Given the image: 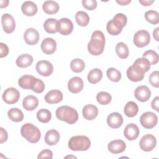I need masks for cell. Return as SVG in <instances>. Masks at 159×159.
I'll return each instance as SVG.
<instances>
[{
    "label": "cell",
    "mask_w": 159,
    "mask_h": 159,
    "mask_svg": "<svg viewBox=\"0 0 159 159\" xmlns=\"http://www.w3.org/2000/svg\"><path fill=\"white\" fill-rule=\"evenodd\" d=\"M96 99L99 104L106 105L111 102L112 97L109 93L105 91H101L97 94Z\"/></svg>",
    "instance_id": "cell-38"
},
{
    "label": "cell",
    "mask_w": 159,
    "mask_h": 159,
    "mask_svg": "<svg viewBox=\"0 0 159 159\" xmlns=\"http://www.w3.org/2000/svg\"><path fill=\"white\" fill-rule=\"evenodd\" d=\"M55 114L59 120L65 121L69 124H75L78 119L77 111L68 106H62L58 107Z\"/></svg>",
    "instance_id": "cell-2"
},
{
    "label": "cell",
    "mask_w": 159,
    "mask_h": 159,
    "mask_svg": "<svg viewBox=\"0 0 159 159\" xmlns=\"http://www.w3.org/2000/svg\"><path fill=\"white\" fill-rule=\"evenodd\" d=\"M9 53V48L6 44L1 42L0 43V57L3 58L6 57Z\"/></svg>",
    "instance_id": "cell-47"
},
{
    "label": "cell",
    "mask_w": 159,
    "mask_h": 159,
    "mask_svg": "<svg viewBox=\"0 0 159 159\" xmlns=\"http://www.w3.org/2000/svg\"><path fill=\"white\" fill-rule=\"evenodd\" d=\"M106 29H107V32L111 35H119L121 32L122 30L117 29L111 22V20H109L107 25H106Z\"/></svg>",
    "instance_id": "cell-44"
},
{
    "label": "cell",
    "mask_w": 159,
    "mask_h": 159,
    "mask_svg": "<svg viewBox=\"0 0 159 159\" xmlns=\"http://www.w3.org/2000/svg\"><path fill=\"white\" fill-rule=\"evenodd\" d=\"M150 65H151L149 61L147 58L143 57L136 59L132 65V66L143 73L147 72L150 70Z\"/></svg>",
    "instance_id": "cell-29"
},
{
    "label": "cell",
    "mask_w": 159,
    "mask_h": 159,
    "mask_svg": "<svg viewBox=\"0 0 159 159\" xmlns=\"http://www.w3.org/2000/svg\"><path fill=\"white\" fill-rule=\"evenodd\" d=\"M134 96L138 101L140 102H145L150 98L151 91L147 86H139L135 89Z\"/></svg>",
    "instance_id": "cell-12"
},
{
    "label": "cell",
    "mask_w": 159,
    "mask_h": 159,
    "mask_svg": "<svg viewBox=\"0 0 159 159\" xmlns=\"http://www.w3.org/2000/svg\"><path fill=\"white\" fill-rule=\"evenodd\" d=\"M139 111L137 104L134 101H129L124 107V114L129 117H133L135 116Z\"/></svg>",
    "instance_id": "cell-30"
},
{
    "label": "cell",
    "mask_w": 159,
    "mask_h": 159,
    "mask_svg": "<svg viewBox=\"0 0 159 159\" xmlns=\"http://www.w3.org/2000/svg\"><path fill=\"white\" fill-rule=\"evenodd\" d=\"M23 14L27 16H33L37 12V6L32 1H25L21 6Z\"/></svg>",
    "instance_id": "cell-24"
},
{
    "label": "cell",
    "mask_w": 159,
    "mask_h": 159,
    "mask_svg": "<svg viewBox=\"0 0 159 159\" xmlns=\"http://www.w3.org/2000/svg\"><path fill=\"white\" fill-rule=\"evenodd\" d=\"M44 99L48 104H57L62 101L63 93L60 90L52 89L45 94Z\"/></svg>",
    "instance_id": "cell-17"
},
{
    "label": "cell",
    "mask_w": 159,
    "mask_h": 159,
    "mask_svg": "<svg viewBox=\"0 0 159 159\" xmlns=\"http://www.w3.org/2000/svg\"><path fill=\"white\" fill-rule=\"evenodd\" d=\"M131 2V1L130 0H125V1H124V0H120V1H118V0H117L116 1V2L117 3H118V4H119L120 5H122V6H125V5H127V4H128L129 3H130Z\"/></svg>",
    "instance_id": "cell-53"
},
{
    "label": "cell",
    "mask_w": 159,
    "mask_h": 159,
    "mask_svg": "<svg viewBox=\"0 0 159 159\" xmlns=\"http://www.w3.org/2000/svg\"><path fill=\"white\" fill-rule=\"evenodd\" d=\"M58 4L54 1H46L43 3V11L47 14H56L59 10Z\"/></svg>",
    "instance_id": "cell-27"
},
{
    "label": "cell",
    "mask_w": 159,
    "mask_h": 159,
    "mask_svg": "<svg viewBox=\"0 0 159 159\" xmlns=\"http://www.w3.org/2000/svg\"><path fill=\"white\" fill-rule=\"evenodd\" d=\"M37 118L42 123H47L52 118L51 112L46 109H41L37 113Z\"/></svg>",
    "instance_id": "cell-37"
},
{
    "label": "cell",
    "mask_w": 159,
    "mask_h": 159,
    "mask_svg": "<svg viewBox=\"0 0 159 159\" xmlns=\"http://www.w3.org/2000/svg\"><path fill=\"white\" fill-rule=\"evenodd\" d=\"M126 73L128 78L134 82L142 81L145 75V73L141 71L132 65L127 68Z\"/></svg>",
    "instance_id": "cell-20"
},
{
    "label": "cell",
    "mask_w": 159,
    "mask_h": 159,
    "mask_svg": "<svg viewBox=\"0 0 159 159\" xmlns=\"http://www.w3.org/2000/svg\"><path fill=\"white\" fill-rule=\"evenodd\" d=\"M7 116L12 121L16 122H20L24 119V114L22 111L16 107L10 109L7 112Z\"/></svg>",
    "instance_id": "cell-31"
},
{
    "label": "cell",
    "mask_w": 159,
    "mask_h": 159,
    "mask_svg": "<svg viewBox=\"0 0 159 159\" xmlns=\"http://www.w3.org/2000/svg\"><path fill=\"white\" fill-rule=\"evenodd\" d=\"M35 77L32 75H25L21 76L18 81L19 86L25 89H31L32 84L35 80Z\"/></svg>",
    "instance_id": "cell-26"
},
{
    "label": "cell",
    "mask_w": 159,
    "mask_h": 159,
    "mask_svg": "<svg viewBox=\"0 0 159 159\" xmlns=\"http://www.w3.org/2000/svg\"><path fill=\"white\" fill-rule=\"evenodd\" d=\"M107 123L110 127L112 129H117L122 125L123 123V117L119 112H112L107 116Z\"/></svg>",
    "instance_id": "cell-18"
},
{
    "label": "cell",
    "mask_w": 159,
    "mask_h": 159,
    "mask_svg": "<svg viewBox=\"0 0 159 159\" xmlns=\"http://www.w3.org/2000/svg\"><path fill=\"white\" fill-rule=\"evenodd\" d=\"M20 133L25 139L32 143L39 142L41 137V133L39 128L30 123L25 124L22 126Z\"/></svg>",
    "instance_id": "cell-3"
},
{
    "label": "cell",
    "mask_w": 159,
    "mask_h": 159,
    "mask_svg": "<svg viewBox=\"0 0 159 159\" xmlns=\"http://www.w3.org/2000/svg\"><path fill=\"white\" fill-rule=\"evenodd\" d=\"M82 4L86 9L92 11L96 8L97 1L96 0H83Z\"/></svg>",
    "instance_id": "cell-45"
},
{
    "label": "cell",
    "mask_w": 159,
    "mask_h": 159,
    "mask_svg": "<svg viewBox=\"0 0 159 159\" xmlns=\"http://www.w3.org/2000/svg\"><path fill=\"white\" fill-rule=\"evenodd\" d=\"M139 1L140 3H141L143 6H150L154 2L153 0H139Z\"/></svg>",
    "instance_id": "cell-50"
},
{
    "label": "cell",
    "mask_w": 159,
    "mask_h": 159,
    "mask_svg": "<svg viewBox=\"0 0 159 159\" xmlns=\"http://www.w3.org/2000/svg\"><path fill=\"white\" fill-rule=\"evenodd\" d=\"M37 158L39 159V158H53L52 152L50 150L45 149L39 153Z\"/></svg>",
    "instance_id": "cell-46"
},
{
    "label": "cell",
    "mask_w": 159,
    "mask_h": 159,
    "mask_svg": "<svg viewBox=\"0 0 159 159\" xmlns=\"http://www.w3.org/2000/svg\"><path fill=\"white\" fill-rule=\"evenodd\" d=\"M39 104V99L33 95L25 97L22 101L23 107L27 111H33L37 108Z\"/></svg>",
    "instance_id": "cell-22"
},
{
    "label": "cell",
    "mask_w": 159,
    "mask_h": 159,
    "mask_svg": "<svg viewBox=\"0 0 159 159\" xmlns=\"http://www.w3.org/2000/svg\"><path fill=\"white\" fill-rule=\"evenodd\" d=\"M57 22L58 20L53 18L47 19L43 24L45 30L49 34H55L57 32Z\"/></svg>",
    "instance_id": "cell-32"
},
{
    "label": "cell",
    "mask_w": 159,
    "mask_h": 159,
    "mask_svg": "<svg viewBox=\"0 0 159 159\" xmlns=\"http://www.w3.org/2000/svg\"><path fill=\"white\" fill-rule=\"evenodd\" d=\"M116 52L118 57L120 58H127L129 56V51L128 47L124 42H119L116 47Z\"/></svg>",
    "instance_id": "cell-34"
},
{
    "label": "cell",
    "mask_w": 159,
    "mask_h": 159,
    "mask_svg": "<svg viewBox=\"0 0 159 159\" xmlns=\"http://www.w3.org/2000/svg\"><path fill=\"white\" fill-rule=\"evenodd\" d=\"M19 91L15 88L11 87L7 88L3 93L2 98L3 101L9 104L16 103L19 99Z\"/></svg>",
    "instance_id": "cell-7"
},
{
    "label": "cell",
    "mask_w": 159,
    "mask_h": 159,
    "mask_svg": "<svg viewBox=\"0 0 159 159\" xmlns=\"http://www.w3.org/2000/svg\"><path fill=\"white\" fill-rule=\"evenodd\" d=\"M140 122L144 128L150 129L157 124L158 117L152 112H146L140 116Z\"/></svg>",
    "instance_id": "cell-5"
},
{
    "label": "cell",
    "mask_w": 159,
    "mask_h": 159,
    "mask_svg": "<svg viewBox=\"0 0 159 159\" xmlns=\"http://www.w3.org/2000/svg\"><path fill=\"white\" fill-rule=\"evenodd\" d=\"M1 24L6 33L11 34L14 32L16 27V22L14 17L9 14L5 13L2 16Z\"/></svg>",
    "instance_id": "cell-11"
},
{
    "label": "cell",
    "mask_w": 159,
    "mask_h": 159,
    "mask_svg": "<svg viewBox=\"0 0 159 159\" xmlns=\"http://www.w3.org/2000/svg\"><path fill=\"white\" fill-rule=\"evenodd\" d=\"M158 30H159V27H157L153 32V36L156 41H158Z\"/></svg>",
    "instance_id": "cell-51"
},
{
    "label": "cell",
    "mask_w": 159,
    "mask_h": 159,
    "mask_svg": "<svg viewBox=\"0 0 159 159\" xmlns=\"http://www.w3.org/2000/svg\"><path fill=\"white\" fill-rule=\"evenodd\" d=\"M70 68L73 72L80 73L84 69L85 63L83 60L80 58H75L71 61Z\"/></svg>",
    "instance_id": "cell-36"
},
{
    "label": "cell",
    "mask_w": 159,
    "mask_h": 159,
    "mask_svg": "<svg viewBox=\"0 0 159 159\" xmlns=\"http://www.w3.org/2000/svg\"><path fill=\"white\" fill-rule=\"evenodd\" d=\"M143 57L147 58L151 65L157 64L158 61V53L152 50H149L145 52L143 54Z\"/></svg>",
    "instance_id": "cell-41"
},
{
    "label": "cell",
    "mask_w": 159,
    "mask_h": 159,
    "mask_svg": "<svg viewBox=\"0 0 159 159\" xmlns=\"http://www.w3.org/2000/svg\"><path fill=\"white\" fill-rule=\"evenodd\" d=\"M139 129L138 126L133 123L127 124L124 130L125 137L129 140H135L139 135Z\"/></svg>",
    "instance_id": "cell-16"
},
{
    "label": "cell",
    "mask_w": 159,
    "mask_h": 159,
    "mask_svg": "<svg viewBox=\"0 0 159 159\" xmlns=\"http://www.w3.org/2000/svg\"><path fill=\"white\" fill-rule=\"evenodd\" d=\"M90 146L89 139L84 135L73 136L68 141V147L73 151H86Z\"/></svg>",
    "instance_id": "cell-4"
},
{
    "label": "cell",
    "mask_w": 159,
    "mask_h": 159,
    "mask_svg": "<svg viewBox=\"0 0 159 159\" xmlns=\"http://www.w3.org/2000/svg\"><path fill=\"white\" fill-rule=\"evenodd\" d=\"M107 148L109 151L112 153L118 154L125 150L126 144L122 140H114L108 143Z\"/></svg>",
    "instance_id": "cell-19"
},
{
    "label": "cell",
    "mask_w": 159,
    "mask_h": 159,
    "mask_svg": "<svg viewBox=\"0 0 159 159\" xmlns=\"http://www.w3.org/2000/svg\"><path fill=\"white\" fill-rule=\"evenodd\" d=\"M60 137V134L57 130L55 129H50L46 132L44 139L47 145H54L59 142Z\"/></svg>",
    "instance_id": "cell-23"
},
{
    "label": "cell",
    "mask_w": 159,
    "mask_h": 159,
    "mask_svg": "<svg viewBox=\"0 0 159 159\" xmlns=\"http://www.w3.org/2000/svg\"><path fill=\"white\" fill-rule=\"evenodd\" d=\"M0 143H2L7 139V133L3 127H0Z\"/></svg>",
    "instance_id": "cell-48"
},
{
    "label": "cell",
    "mask_w": 159,
    "mask_h": 159,
    "mask_svg": "<svg viewBox=\"0 0 159 159\" xmlns=\"http://www.w3.org/2000/svg\"><path fill=\"white\" fill-rule=\"evenodd\" d=\"M145 17L147 22L155 25L159 22V14L154 10H150L145 13Z\"/></svg>",
    "instance_id": "cell-39"
},
{
    "label": "cell",
    "mask_w": 159,
    "mask_h": 159,
    "mask_svg": "<svg viewBox=\"0 0 159 159\" xmlns=\"http://www.w3.org/2000/svg\"><path fill=\"white\" fill-rule=\"evenodd\" d=\"M83 80L78 76L71 78L68 82V90L72 93H80L83 89Z\"/></svg>",
    "instance_id": "cell-15"
},
{
    "label": "cell",
    "mask_w": 159,
    "mask_h": 159,
    "mask_svg": "<svg viewBox=\"0 0 159 159\" xmlns=\"http://www.w3.org/2000/svg\"><path fill=\"white\" fill-rule=\"evenodd\" d=\"M73 24L71 20L68 18H61L57 22V30L63 35H68L72 32Z\"/></svg>",
    "instance_id": "cell-9"
},
{
    "label": "cell",
    "mask_w": 159,
    "mask_h": 159,
    "mask_svg": "<svg viewBox=\"0 0 159 159\" xmlns=\"http://www.w3.org/2000/svg\"><path fill=\"white\" fill-rule=\"evenodd\" d=\"M33 57L29 54H22L17 57L16 61V65L19 68H27L33 62Z\"/></svg>",
    "instance_id": "cell-25"
},
{
    "label": "cell",
    "mask_w": 159,
    "mask_h": 159,
    "mask_svg": "<svg viewBox=\"0 0 159 159\" xmlns=\"http://www.w3.org/2000/svg\"><path fill=\"white\" fill-rule=\"evenodd\" d=\"M68 157H70V158H71V157H72V158H76V157H74V156H66V157H65V158H68Z\"/></svg>",
    "instance_id": "cell-54"
},
{
    "label": "cell",
    "mask_w": 159,
    "mask_h": 159,
    "mask_svg": "<svg viewBox=\"0 0 159 159\" xmlns=\"http://www.w3.org/2000/svg\"><path fill=\"white\" fill-rule=\"evenodd\" d=\"M112 24L118 29L122 30L124 27L126 25L127 22V18L125 15L122 13H118L115 15L112 20H111Z\"/></svg>",
    "instance_id": "cell-28"
},
{
    "label": "cell",
    "mask_w": 159,
    "mask_h": 159,
    "mask_svg": "<svg viewBox=\"0 0 159 159\" xmlns=\"http://www.w3.org/2000/svg\"><path fill=\"white\" fill-rule=\"evenodd\" d=\"M106 75L107 78L113 82H118L121 79V73L114 68H109L107 69Z\"/></svg>",
    "instance_id": "cell-40"
},
{
    "label": "cell",
    "mask_w": 159,
    "mask_h": 159,
    "mask_svg": "<svg viewBox=\"0 0 159 159\" xmlns=\"http://www.w3.org/2000/svg\"><path fill=\"white\" fill-rule=\"evenodd\" d=\"M75 20L79 25L84 27L88 24L89 22V17L85 12L78 11L75 14Z\"/></svg>",
    "instance_id": "cell-35"
},
{
    "label": "cell",
    "mask_w": 159,
    "mask_h": 159,
    "mask_svg": "<svg viewBox=\"0 0 159 159\" xmlns=\"http://www.w3.org/2000/svg\"><path fill=\"white\" fill-rule=\"evenodd\" d=\"M156 144V138L152 134H147L143 136L139 143L140 148L145 152L152 151L155 147Z\"/></svg>",
    "instance_id": "cell-8"
},
{
    "label": "cell",
    "mask_w": 159,
    "mask_h": 159,
    "mask_svg": "<svg viewBox=\"0 0 159 159\" xmlns=\"http://www.w3.org/2000/svg\"><path fill=\"white\" fill-rule=\"evenodd\" d=\"M82 114L85 119L91 120L97 117L98 114V109L94 105L88 104L83 107Z\"/></svg>",
    "instance_id": "cell-21"
},
{
    "label": "cell",
    "mask_w": 159,
    "mask_h": 159,
    "mask_svg": "<svg viewBox=\"0 0 159 159\" xmlns=\"http://www.w3.org/2000/svg\"><path fill=\"white\" fill-rule=\"evenodd\" d=\"M102 78V73L99 68H94L91 70L88 75V80L92 84H96L101 81Z\"/></svg>",
    "instance_id": "cell-33"
},
{
    "label": "cell",
    "mask_w": 159,
    "mask_h": 159,
    "mask_svg": "<svg viewBox=\"0 0 159 159\" xmlns=\"http://www.w3.org/2000/svg\"><path fill=\"white\" fill-rule=\"evenodd\" d=\"M150 42V35L148 31L140 30L137 31L134 36V43L137 47H144Z\"/></svg>",
    "instance_id": "cell-6"
},
{
    "label": "cell",
    "mask_w": 159,
    "mask_h": 159,
    "mask_svg": "<svg viewBox=\"0 0 159 159\" xmlns=\"http://www.w3.org/2000/svg\"><path fill=\"white\" fill-rule=\"evenodd\" d=\"M31 89L35 93H41L45 89V84L41 80H40L39 78H35V80L32 84Z\"/></svg>",
    "instance_id": "cell-42"
},
{
    "label": "cell",
    "mask_w": 159,
    "mask_h": 159,
    "mask_svg": "<svg viewBox=\"0 0 159 159\" xmlns=\"http://www.w3.org/2000/svg\"><path fill=\"white\" fill-rule=\"evenodd\" d=\"M24 39L28 45H34L39 42V34L34 28H29L24 34Z\"/></svg>",
    "instance_id": "cell-13"
},
{
    "label": "cell",
    "mask_w": 159,
    "mask_h": 159,
    "mask_svg": "<svg viewBox=\"0 0 159 159\" xmlns=\"http://www.w3.org/2000/svg\"><path fill=\"white\" fill-rule=\"evenodd\" d=\"M41 49L44 53L51 55L57 49V43L52 38L47 37L44 39L42 42Z\"/></svg>",
    "instance_id": "cell-14"
},
{
    "label": "cell",
    "mask_w": 159,
    "mask_h": 159,
    "mask_svg": "<svg viewBox=\"0 0 159 159\" xmlns=\"http://www.w3.org/2000/svg\"><path fill=\"white\" fill-rule=\"evenodd\" d=\"M149 83L150 84L155 88L159 87V72L158 71H153L149 76Z\"/></svg>",
    "instance_id": "cell-43"
},
{
    "label": "cell",
    "mask_w": 159,
    "mask_h": 159,
    "mask_svg": "<svg viewBox=\"0 0 159 159\" xmlns=\"http://www.w3.org/2000/svg\"><path fill=\"white\" fill-rule=\"evenodd\" d=\"M158 102H159V97L158 96H156L152 101L151 103V106L152 107L155 109V111H157V112L159 111L158 109Z\"/></svg>",
    "instance_id": "cell-49"
},
{
    "label": "cell",
    "mask_w": 159,
    "mask_h": 159,
    "mask_svg": "<svg viewBox=\"0 0 159 159\" xmlns=\"http://www.w3.org/2000/svg\"><path fill=\"white\" fill-rule=\"evenodd\" d=\"M8 4H9L8 0H1L0 1V7L1 8L6 7L7 6Z\"/></svg>",
    "instance_id": "cell-52"
},
{
    "label": "cell",
    "mask_w": 159,
    "mask_h": 159,
    "mask_svg": "<svg viewBox=\"0 0 159 159\" xmlns=\"http://www.w3.org/2000/svg\"><path fill=\"white\" fill-rule=\"evenodd\" d=\"M35 68L38 73L43 76H48L53 71L52 64L47 60L39 61L36 64Z\"/></svg>",
    "instance_id": "cell-10"
},
{
    "label": "cell",
    "mask_w": 159,
    "mask_h": 159,
    "mask_svg": "<svg viewBox=\"0 0 159 159\" xmlns=\"http://www.w3.org/2000/svg\"><path fill=\"white\" fill-rule=\"evenodd\" d=\"M105 37L102 32L96 30L92 34L91 40L88 43V52L93 55H101L104 49Z\"/></svg>",
    "instance_id": "cell-1"
}]
</instances>
